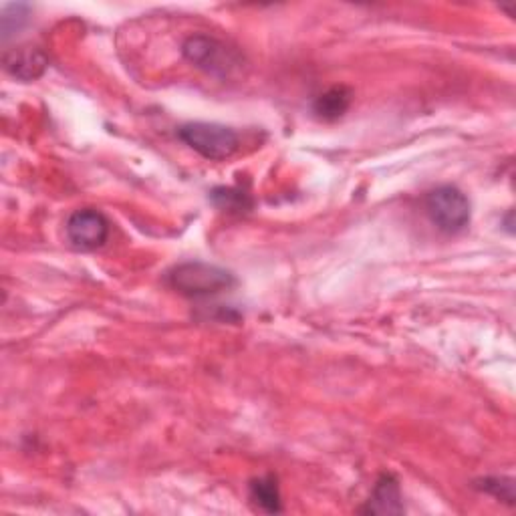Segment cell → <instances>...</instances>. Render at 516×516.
<instances>
[{
  "mask_svg": "<svg viewBox=\"0 0 516 516\" xmlns=\"http://www.w3.org/2000/svg\"><path fill=\"white\" fill-rule=\"evenodd\" d=\"M168 283L184 297L202 299V297H214L224 291H230L236 285V279L230 271L222 267L190 261L174 267L168 273Z\"/></svg>",
  "mask_w": 516,
  "mask_h": 516,
  "instance_id": "cell-1",
  "label": "cell"
},
{
  "mask_svg": "<svg viewBox=\"0 0 516 516\" xmlns=\"http://www.w3.org/2000/svg\"><path fill=\"white\" fill-rule=\"evenodd\" d=\"M178 138L204 160L222 162L230 158L238 146V134L232 127L208 121H190L178 129Z\"/></svg>",
  "mask_w": 516,
  "mask_h": 516,
  "instance_id": "cell-2",
  "label": "cell"
},
{
  "mask_svg": "<svg viewBox=\"0 0 516 516\" xmlns=\"http://www.w3.org/2000/svg\"><path fill=\"white\" fill-rule=\"evenodd\" d=\"M424 208L432 224L446 234H458L466 230L472 218L470 200L456 186H438L428 192Z\"/></svg>",
  "mask_w": 516,
  "mask_h": 516,
  "instance_id": "cell-3",
  "label": "cell"
},
{
  "mask_svg": "<svg viewBox=\"0 0 516 516\" xmlns=\"http://www.w3.org/2000/svg\"><path fill=\"white\" fill-rule=\"evenodd\" d=\"M182 55L194 67L216 77H226L240 65V57L232 49L208 35L188 37L182 45Z\"/></svg>",
  "mask_w": 516,
  "mask_h": 516,
  "instance_id": "cell-4",
  "label": "cell"
},
{
  "mask_svg": "<svg viewBox=\"0 0 516 516\" xmlns=\"http://www.w3.org/2000/svg\"><path fill=\"white\" fill-rule=\"evenodd\" d=\"M67 238L79 250H97L109 238V220L93 208L77 210L69 216L67 224Z\"/></svg>",
  "mask_w": 516,
  "mask_h": 516,
  "instance_id": "cell-5",
  "label": "cell"
},
{
  "mask_svg": "<svg viewBox=\"0 0 516 516\" xmlns=\"http://www.w3.org/2000/svg\"><path fill=\"white\" fill-rule=\"evenodd\" d=\"M5 71L19 81H37L49 69V55L35 45H21L5 51Z\"/></svg>",
  "mask_w": 516,
  "mask_h": 516,
  "instance_id": "cell-6",
  "label": "cell"
},
{
  "mask_svg": "<svg viewBox=\"0 0 516 516\" xmlns=\"http://www.w3.org/2000/svg\"><path fill=\"white\" fill-rule=\"evenodd\" d=\"M361 512L367 514H402L404 512V500L402 490L392 474H383L367 500V504L361 508Z\"/></svg>",
  "mask_w": 516,
  "mask_h": 516,
  "instance_id": "cell-7",
  "label": "cell"
},
{
  "mask_svg": "<svg viewBox=\"0 0 516 516\" xmlns=\"http://www.w3.org/2000/svg\"><path fill=\"white\" fill-rule=\"evenodd\" d=\"M351 97H353V93L349 87L335 85L315 99L313 111L323 121H337L339 117H343L347 113V109L351 105Z\"/></svg>",
  "mask_w": 516,
  "mask_h": 516,
  "instance_id": "cell-8",
  "label": "cell"
},
{
  "mask_svg": "<svg viewBox=\"0 0 516 516\" xmlns=\"http://www.w3.org/2000/svg\"><path fill=\"white\" fill-rule=\"evenodd\" d=\"M250 500H254V504L269 512V514H277L283 510V500H281V488H279V480L275 474H267L261 478H254L250 482Z\"/></svg>",
  "mask_w": 516,
  "mask_h": 516,
  "instance_id": "cell-9",
  "label": "cell"
},
{
  "mask_svg": "<svg viewBox=\"0 0 516 516\" xmlns=\"http://www.w3.org/2000/svg\"><path fill=\"white\" fill-rule=\"evenodd\" d=\"M210 198L220 210H226V212L240 214V212H248L252 208V198L238 188H216L210 194Z\"/></svg>",
  "mask_w": 516,
  "mask_h": 516,
  "instance_id": "cell-10",
  "label": "cell"
},
{
  "mask_svg": "<svg viewBox=\"0 0 516 516\" xmlns=\"http://www.w3.org/2000/svg\"><path fill=\"white\" fill-rule=\"evenodd\" d=\"M31 7L29 5H7L0 17V27H3V41H9L15 33H19L29 23Z\"/></svg>",
  "mask_w": 516,
  "mask_h": 516,
  "instance_id": "cell-11",
  "label": "cell"
},
{
  "mask_svg": "<svg viewBox=\"0 0 516 516\" xmlns=\"http://www.w3.org/2000/svg\"><path fill=\"white\" fill-rule=\"evenodd\" d=\"M476 486L486 492L492 494L494 498L506 502V504H514V480L512 478H504V476H492V478H482L476 482Z\"/></svg>",
  "mask_w": 516,
  "mask_h": 516,
  "instance_id": "cell-12",
  "label": "cell"
}]
</instances>
